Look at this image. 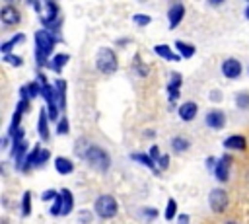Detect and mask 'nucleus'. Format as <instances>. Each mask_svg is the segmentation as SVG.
Returning <instances> with one entry per match:
<instances>
[{"label":"nucleus","instance_id":"1","mask_svg":"<svg viewBox=\"0 0 249 224\" xmlns=\"http://www.w3.org/2000/svg\"><path fill=\"white\" fill-rule=\"evenodd\" d=\"M95 66L103 74H113L117 70V66H119L115 51L109 49V47H101L99 53H97V56H95Z\"/></svg>","mask_w":249,"mask_h":224},{"label":"nucleus","instance_id":"2","mask_svg":"<svg viewBox=\"0 0 249 224\" xmlns=\"http://www.w3.org/2000/svg\"><path fill=\"white\" fill-rule=\"evenodd\" d=\"M84 158L88 160V164L91 166V168H95V169H99V171H105L107 168H109V164H111V160H109V154L101 148V146H88V150L84 152Z\"/></svg>","mask_w":249,"mask_h":224},{"label":"nucleus","instance_id":"3","mask_svg":"<svg viewBox=\"0 0 249 224\" xmlns=\"http://www.w3.org/2000/svg\"><path fill=\"white\" fill-rule=\"evenodd\" d=\"M56 41H58V39H56L51 31H47V29H39V31L35 33V55H41V56L49 58V55L53 53Z\"/></svg>","mask_w":249,"mask_h":224},{"label":"nucleus","instance_id":"4","mask_svg":"<svg viewBox=\"0 0 249 224\" xmlns=\"http://www.w3.org/2000/svg\"><path fill=\"white\" fill-rule=\"evenodd\" d=\"M117 210H119V205H117L113 195H99L95 199V212H97V216L107 220V218H113L117 214Z\"/></svg>","mask_w":249,"mask_h":224},{"label":"nucleus","instance_id":"5","mask_svg":"<svg viewBox=\"0 0 249 224\" xmlns=\"http://www.w3.org/2000/svg\"><path fill=\"white\" fill-rule=\"evenodd\" d=\"M228 203H230V199H228V193H226L224 189H212V191H210V195H208V205H210L212 212H216V214L224 212V210L228 208Z\"/></svg>","mask_w":249,"mask_h":224},{"label":"nucleus","instance_id":"6","mask_svg":"<svg viewBox=\"0 0 249 224\" xmlns=\"http://www.w3.org/2000/svg\"><path fill=\"white\" fill-rule=\"evenodd\" d=\"M230 168H231V156H228V154H224L218 162H216V166H214V177L218 179V181H228L230 179Z\"/></svg>","mask_w":249,"mask_h":224},{"label":"nucleus","instance_id":"7","mask_svg":"<svg viewBox=\"0 0 249 224\" xmlns=\"http://www.w3.org/2000/svg\"><path fill=\"white\" fill-rule=\"evenodd\" d=\"M222 74L226 76V78H237L239 74H241V62L237 60V58H226L224 62H222Z\"/></svg>","mask_w":249,"mask_h":224},{"label":"nucleus","instance_id":"8","mask_svg":"<svg viewBox=\"0 0 249 224\" xmlns=\"http://www.w3.org/2000/svg\"><path fill=\"white\" fill-rule=\"evenodd\" d=\"M0 19H2L6 25H14V23L19 21V12H18L12 4H6V6H2V10H0Z\"/></svg>","mask_w":249,"mask_h":224},{"label":"nucleus","instance_id":"9","mask_svg":"<svg viewBox=\"0 0 249 224\" xmlns=\"http://www.w3.org/2000/svg\"><path fill=\"white\" fill-rule=\"evenodd\" d=\"M167 16H169V29L177 27V25L181 23L183 16H185V6H183V4H173V6L169 8Z\"/></svg>","mask_w":249,"mask_h":224},{"label":"nucleus","instance_id":"10","mask_svg":"<svg viewBox=\"0 0 249 224\" xmlns=\"http://www.w3.org/2000/svg\"><path fill=\"white\" fill-rule=\"evenodd\" d=\"M206 125H208L210 129H222V127L226 125V115H224L222 111L214 109V111H210V113L206 115Z\"/></svg>","mask_w":249,"mask_h":224},{"label":"nucleus","instance_id":"11","mask_svg":"<svg viewBox=\"0 0 249 224\" xmlns=\"http://www.w3.org/2000/svg\"><path fill=\"white\" fill-rule=\"evenodd\" d=\"M224 146L230 148V150H245L247 140H245V136H241V134H231V136H228V138L224 140Z\"/></svg>","mask_w":249,"mask_h":224},{"label":"nucleus","instance_id":"12","mask_svg":"<svg viewBox=\"0 0 249 224\" xmlns=\"http://www.w3.org/2000/svg\"><path fill=\"white\" fill-rule=\"evenodd\" d=\"M196 103L195 101H187V103H183L181 107H179V117L183 119V121H193L195 117H196Z\"/></svg>","mask_w":249,"mask_h":224},{"label":"nucleus","instance_id":"13","mask_svg":"<svg viewBox=\"0 0 249 224\" xmlns=\"http://www.w3.org/2000/svg\"><path fill=\"white\" fill-rule=\"evenodd\" d=\"M54 90H56V103H58V109L62 111L64 107H66V82L62 80V78H58L56 82H54Z\"/></svg>","mask_w":249,"mask_h":224},{"label":"nucleus","instance_id":"14","mask_svg":"<svg viewBox=\"0 0 249 224\" xmlns=\"http://www.w3.org/2000/svg\"><path fill=\"white\" fill-rule=\"evenodd\" d=\"M54 168H56V171H58L60 175H68V173L74 171V164H72L68 158H62V156H58V158L54 160Z\"/></svg>","mask_w":249,"mask_h":224},{"label":"nucleus","instance_id":"15","mask_svg":"<svg viewBox=\"0 0 249 224\" xmlns=\"http://www.w3.org/2000/svg\"><path fill=\"white\" fill-rule=\"evenodd\" d=\"M179 86H181V74L173 72V74H171V82H169V86H167V92H169V99H171V101H175V99L179 97Z\"/></svg>","mask_w":249,"mask_h":224},{"label":"nucleus","instance_id":"16","mask_svg":"<svg viewBox=\"0 0 249 224\" xmlns=\"http://www.w3.org/2000/svg\"><path fill=\"white\" fill-rule=\"evenodd\" d=\"M154 53L160 55V56H163L165 60H179V58H181L179 55H175V53L171 51L169 45H163V43H161V45H156V47H154Z\"/></svg>","mask_w":249,"mask_h":224},{"label":"nucleus","instance_id":"17","mask_svg":"<svg viewBox=\"0 0 249 224\" xmlns=\"http://www.w3.org/2000/svg\"><path fill=\"white\" fill-rule=\"evenodd\" d=\"M60 197H62V216H66V214H70V210L74 206V197H72V193L68 189H62Z\"/></svg>","mask_w":249,"mask_h":224},{"label":"nucleus","instance_id":"18","mask_svg":"<svg viewBox=\"0 0 249 224\" xmlns=\"http://www.w3.org/2000/svg\"><path fill=\"white\" fill-rule=\"evenodd\" d=\"M175 47L179 51V56L181 58H191L195 55V45L191 43H185V41H175Z\"/></svg>","mask_w":249,"mask_h":224},{"label":"nucleus","instance_id":"19","mask_svg":"<svg viewBox=\"0 0 249 224\" xmlns=\"http://www.w3.org/2000/svg\"><path fill=\"white\" fill-rule=\"evenodd\" d=\"M47 111L45 109H41V113H39V136L43 138V140H49V127H47Z\"/></svg>","mask_w":249,"mask_h":224},{"label":"nucleus","instance_id":"20","mask_svg":"<svg viewBox=\"0 0 249 224\" xmlns=\"http://www.w3.org/2000/svg\"><path fill=\"white\" fill-rule=\"evenodd\" d=\"M130 158H132L134 162H140L142 166H146V168H150V169H154V171H156V164H154V160L150 158V154H142V152H134V154H130Z\"/></svg>","mask_w":249,"mask_h":224},{"label":"nucleus","instance_id":"21","mask_svg":"<svg viewBox=\"0 0 249 224\" xmlns=\"http://www.w3.org/2000/svg\"><path fill=\"white\" fill-rule=\"evenodd\" d=\"M25 37H23V33H18L16 37H12L10 41H4L2 45H0V51L4 53V55H10V51H12V47L16 45V43H19V41H23Z\"/></svg>","mask_w":249,"mask_h":224},{"label":"nucleus","instance_id":"22","mask_svg":"<svg viewBox=\"0 0 249 224\" xmlns=\"http://www.w3.org/2000/svg\"><path fill=\"white\" fill-rule=\"evenodd\" d=\"M189 146H191V142H189L185 136H175V138L171 140V148H173L175 152H185Z\"/></svg>","mask_w":249,"mask_h":224},{"label":"nucleus","instance_id":"23","mask_svg":"<svg viewBox=\"0 0 249 224\" xmlns=\"http://www.w3.org/2000/svg\"><path fill=\"white\" fill-rule=\"evenodd\" d=\"M68 58H70L68 55H56V56L51 60V64H49V66H51L54 72H60V68L66 64V60H68Z\"/></svg>","mask_w":249,"mask_h":224},{"label":"nucleus","instance_id":"24","mask_svg":"<svg viewBox=\"0 0 249 224\" xmlns=\"http://www.w3.org/2000/svg\"><path fill=\"white\" fill-rule=\"evenodd\" d=\"M175 214H177V201L175 199H169L163 216H165V220H171V218H175Z\"/></svg>","mask_w":249,"mask_h":224},{"label":"nucleus","instance_id":"25","mask_svg":"<svg viewBox=\"0 0 249 224\" xmlns=\"http://www.w3.org/2000/svg\"><path fill=\"white\" fill-rule=\"evenodd\" d=\"M25 90H27V97L33 99V97H37V95L43 92V86H41L39 82H31V84L25 86Z\"/></svg>","mask_w":249,"mask_h":224},{"label":"nucleus","instance_id":"26","mask_svg":"<svg viewBox=\"0 0 249 224\" xmlns=\"http://www.w3.org/2000/svg\"><path fill=\"white\" fill-rule=\"evenodd\" d=\"M235 103H237L239 109H247L249 107V93L247 92H239L235 95Z\"/></svg>","mask_w":249,"mask_h":224},{"label":"nucleus","instance_id":"27","mask_svg":"<svg viewBox=\"0 0 249 224\" xmlns=\"http://www.w3.org/2000/svg\"><path fill=\"white\" fill-rule=\"evenodd\" d=\"M29 201H31V195H29V191H25V193H23V201H21V203H23V205H21V214H23V216H27V214L31 212V203H29Z\"/></svg>","mask_w":249,"mask_h":224},{"label":"nucleus","instance_id":"28","mask_svg":"<svg viewBox=\"0 0 249 224\" xmlns=\"http://www.w3.org/2000/svg\"><path fill=\"white\" fill-rule=\"evenodd\" d=\"M4 62L12 64V66H21V56H16V55H4Z\"/></svg>","mask_w":249,"mask_h":224},{"label":"nucleus","instance_id":"29","mask_svg":"<svg viewBox=\"0 0 249 224\" xmlns=\"http://www.w3.org/2000/svg\"><path fill=\"white\" fill-rule=\"evenodd\" d=\"M132 19H134V23H138V25H148V23L152 21L150 16H146V14H136Z\"/></svg>","mask_w":249,"mask_h":224},{"label":"nucleus","instance_id":"30","mask_svg":"<svg viewBox=\"0 0 249 224\" xmlns=\"http://www.w3.org/2000/svg\"><path fill=\"white\" fill-rule=\"evenodd\" d=\"M56 132H58V134H66V132H68V119H66V117H62V119L58 121Z\"/></svg>","mask_w":249,"mask_h":224},{"label":"nucleus","instance_id":"31","mask_svg":"<svg viewBox=\"0 0 249 224\" xmlns=\"http://www.w3.org/2000/svg\"><path fill=\"white\" fill-rule=\"evenodd\" d=\"M58 195H60V193H56V191H53V189H49V191H45V193L41 195V199H43V201H53V203H54Z\"/></svg>","mask_w":249,"mask_h":224},{"label":"nucleus","instance_id":"32","mask_svg":"<svg viewBox=\"0 0 249 224\" xmlns=\"http://www.w3.org/2000/svg\"><path fill=\"white\" fill-rule=\"evenodd\" d=\"M49 156H51L49 150H41V152H39V158H37V162H35V166H43V164L49 160Z\"/></svg>","mask_w":249,"mask_h":224},{"label":"nucleus","instance_id":"33","mask_svg":"<svg viewBox=\"0 0 249 224\" xmlns=\"http://www.w3.org/2000/svg\"><path fill=\"white\" fill-rule=\"evenodd\" d=\"M148 154H150V158H152V160H154V162H158V160H160V158H161V154H160V148H158V146H156V144H154V146H152V148H150V152H148Z\"/></svg>","mask_w":249,"mask_h":224},{"label":"nucleus","instance_id":"34","mask_svg":"<svg viewBox=\"0 0 249 224\" xmlns=\"http://www.w3.org/2000/svg\"><path fill=\"white\" fill-rule=\"evenodd\" d=\"M140 212H142L146 218H150V220H152V218H158V210H156V208H142Z\"/></svg>","mask_w":249,"mask_h":224},{"label":"nucleus","instance_id":"35","mask_svg":"<svg viewBox=\"0 0 249 224\" xmlns=\"http://www.w3.org/2000/svg\"><path fill=\"white\" fill-rule=\"evenodd\" d=\"M27 107H29V101H27V99H19V103H18L16 111H19V113H25V111H27Z\"/></svg>","mask_w":249,"mask_h":224},{"label":"nucleus","instance_id":"36","mask_svg":"<svg viewBox=\"0 0 249 224\" xmlns=\"http://www.w3.org/2000/svg\"><path fill=\"white\" fill-rule=\"evenodd\" d=\"M158 164H160V168H161V169H165V168H167V164H169V156H167V154H161V158L158 160Z\"/></svg>","mask_w":249,"mask_h":224},{"label":"nucleus","instance_id":"37","mask_svg":"<svg viewBox=\"0 0 249 224\" xmlns=\"http://www.w3.org/2000/svg\"><path fill=\"white\" fill-rule=\"evenodd\" d=\"M89 218H91V212H89V210H82V212H80V220H82L84 224H88Z\"/></svg>","mask_w":249,"mask_h":224},{"label":"nucleus","instance_id":"38","mask_svg":"<svg viewBox=\"0 0 249 224\" xmlns=\"http://www.w3.org/2000/svg\"><path fill=\"white\" fill-rule=\"evenodd\" d=\"M177 224H191V216L189 214H179L177 216Z\"/></svg>","mask_w":249,"mask_h":224},{"label":"nucleus","instance_id":"39","mask_svg":"<svg viewBox=\"0 0 249 224\" xmlns=\"http://www.w3.org/2000/svg\"><path fill=\"white\" fill-rule=\"evenodd\" d=\"M136 70H138V74H142V76H146V74H148V68H146V66H142V64H140V66H136Z\"/></svg>","mask_w":249,"mask_h":224},{"label":"nucleus","instance_id":"40","mask_svg":"<svg viewBox=\"0 0 249 224\" xmlns=\"http://www.w3.org/2000/svg\"><path fill=\"white\" fill-rule=\"evenodd\" d=\"M210 97H212L214 101H216V99L220 101V99H222V93H220V92H212V95H210Z\"/></svg>","mask_w":249,"mask_h":224},{"label":"nucleus","instance_id":"41","mask_svg":"<svg viewBox=\"0 0 249 224\" xmlns=\"http://www.w3.org/2000/svg\"><path fill=\"white\" fill-rule=\"evenodd\" d=\"M245 16H247V18H249V6H247V8H245Z\"/></svg>","mask_w":249,"mask_h":224},{"label":"nucleus","instance_id":"42","mask_svg":"<svg viewBox=\"0 0 249 224\" xmlns=\"http://www.w3.org/2000/svg\"><path fill=\"white\" fill-rule=\"evenodd\" d=\"M226 224H235V222H226Z\"/></svg>","mask_w":249,"mask_h":224}]
</instances>
